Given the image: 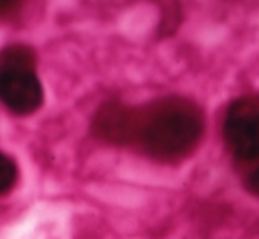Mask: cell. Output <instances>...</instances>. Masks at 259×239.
<instances>
[{
  "label": "cell",
  "instance_id": "6da1fadb",
  "mask_svg": "<svg viewBox=\"0 0 259 239\" xmlns=\"http://www.w3.org/2000/svg\"><path fill=\"white\" fill-rule=\"evenodd\" d=\"M94 125L108 143L134 146L155 162L177 164L201 143L205 113L192 99L167 95L141 107L108 104L101 107Z\"/></svg>",
  "mask_w": 259,
  "mask_h": 239
},
{
  "label": "cell",
  "instance_id": "7a4b0ae2",
  "mask_svg": "<svg viewBox=\"0 0 259 239\" xmlns=\"http://www.w3.org/2000/svg\"><path fill=\"white\" fill-rule=\"evenodd\" d=\"M35 55L28 46L13 44L0 51V102L14 114H32L42 104Z\"/></svg>",
  "mask_w": 259,
  "mask_h": 239
},
{
  "label": "cell",
  "instance_id": "3957f363",
  "mask_svg": "<svg viewBox=\"0 0 259 239\" xmlns=\"http://www.w3.org/2000/svg\"><path fill=\"white\" fill-rule=\"evenodd\" d=\"M222 136L236 160H259V95L240 97L229 104L222 119Z\"/></svg>",
  "mask_w": 259,
  "mask_h": 239
},
{
  "label": "cell",
  "instance_id": "277c9868",
  "mask_svg": "<svg viewBox=\"0 0 259 239\" xmlns=\"http://www.w3.org/2000/svg\"><path fill=\"white\" fill-rule=\"evenodd\" d=\"M16 178H18V169L14 160L0 151V194L13 188V185L16 183Z\"/></svg>",
  "mask_w": 259,
  "mask_h": 239
},
{
  "label": "cell",
  "instance_id": "5b68a950",
  "mask_svg": "<svg viewBox=\"0 0 259 239\" xmlns=\"http://www.w3.org/2000/svg\"><path fill=\"white\" fill-rule=\"evenodd\" d=\"M245 187H247V190H249L250 194H254V195H257V197H259V165L254 169L252 172H250L249 176H247Z\"/></svg>",
  "mask_w": 259,
  "mask_h": 239
},
{
  "label": "cell",
  "instance_id": "8992f818",
  "mask_svg": "<svg viewBox=\"0 0 259 239\" xmlns=\"http://www.w3.org/2000/svg\"><path fill=\"white\" fill-rule=\"evenodd\" d=\"M20 6H21V4L0 2V18H2V16H11V14L18 11V9H14V7H20Z\"/></svg>",
  "mask_w": 259,
  "mask_h": 239
}]
</instances>
